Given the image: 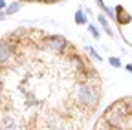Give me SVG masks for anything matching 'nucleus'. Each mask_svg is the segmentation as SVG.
Returning <instances> with one entry per match:
<instances>
[{"mask_svg": "<svg viewBox=\"0 0 132 130\" xmlns=\"http://www.w3.org/2000/svg\"><path fill=\"white\" fill-rule=\"evenodd\" d=\"M68 46H70V42L61 35H48L44 39V48L50 51H53V53H62Z\"/></svg>", "mask_w": 132, "mask_h": 130, "instance_id": "obj_1", "label": "nucleus"}, {"mask_svg": "<svg viewBox=\"0 0 132 130\" xmlns=\"http://www.w3.org/2000/svg\"><path fill=\"white\" fill-rule=\"evenodd\" d=\"M11 55H13V48L7 42H2L0 44V64H7Z\"/></svg>", "mask_w": 132, "mask_h": 130, "instance_id": "obj_2", "label": "nucleus"}, {"mask_svg": "<svg viewBox=\"0 0 132 130\" xmlns=\"http://www.w3.org/2000/svg\"><path fill=\"white\" fill-rule=\"evenodd\" d=\"M116 11H118V17H116V19H118L119 24H128V22H130V15L123 9V6H118V7H116Z\"/></svg>", "mask_w": 132, "mask_h": 130, "instance_id": "obj_3", "label": "nucleus"}, {"mask_svg": "<svg viewBox=\"0 0 132 130\" xmlns=\"http://www.w3.org/2000/svg\"><path fill=\"white\" fill-rule=\"evenodd\" d=\"M97 20H99V24H101V26L105 28V31H106V33L112 37V28L108 26V20H106V17H105V15H99V17H97Z\"/></svg>", "mask_w": 132, "mask_h": 130, "instance_id": "obj_4", "label": "nucleus"}, {"mask_svg": "<svg viewBox=\"0 0 132 130\" xmlns=\"http://www.w3.org/2000/svg\"><path fill=\"white\" fill-rule=\"evenodd\" d=\"M75 22H77V24H86V15L82 13L81 9L75 11Z\"/></svg>", "mask_w": 132, "mask_h": 130, "instance_id": "obj_5", "label": "nucleus"}, {"mask_svg": "<svg viewBox=\"0 0 132 130\" xmlns=\"http://www.w3.org/2000/svg\"><path fill=\"white\" fill-rule=\"evenodd\" d=\"M19 9H20V2H13V4L6 9V15H15Z\"/></svg>", "mask_w": 132, "mask_h": 130, "instance_id": "obj_6", "label": "nucleus"}, {"mask_svg": "<svg viewBox=\"0 0 132 130\" xmlns=\"http://www.w3.org/2000/svg\"><path fill=\"white\" fill-rule=\"evenodd\" d=\"M88 29H90V33H92V37H95V39H99V37H101V35H99V29L94 26V24H90L88 26Z\"/></svg>", "mask_w": 132, "mask_h": 130, "instance_id": "obj_7", "label": "nucleus"}, {"mask_svg": "<svg viewBox=\"0 0 132 130\" xmlns=\"http://www.w3.org/2000/svg\"><path fill=\"white\" fill-rule=\"evenodd\" d=\"M108 62L112 64L114 68H119V66H121V60H119L118 57H110V59H108Z\"/></svg>", "mask_w": 132, "mask_h": 130, "instance_id": "obj_8", "label": "nucleus"}, {"mask_svg": "<svg viewBox=\"0 0 132 130\" xmlns=\"http://www.w3.org/2000/svg\"><path fill=\"white\" fill-rule=\"evenodd\" d=\"M4 6H6V2H4V0H0V9H4Z\"/></svg>", "mask_w": 132, "mask_h": 130, "instance_id": "obj_9", "label": "nucleus"}, {"mask_svg": "<svg viewBox=\"0 0 132 130\" xmlns=\"http://www.w3.org/2000/svg\"><path fill=\"white\" fill-rule=\"evenodd\" d=\"M127 70H128V72H132V64H128V66H127Z\"/></svg>", "mask_w": 132, "mask_h": 130, "instance_id": "obj_10", "label": "nucleus"}, {"mask_svg": "<svg viewBox=\"0 0 132 130\" xmlns=\"http://www.w3.org/2000/svg\"><path fill=\"white\" fill-rule=\"evenodd\" d=\"M2 19H4V13H0V20H2Z\"/></svg>", "mask_w": 132, "mask_h": 130, "instance_id": "obj_11", "label": "nucleus"}]
</instances>
